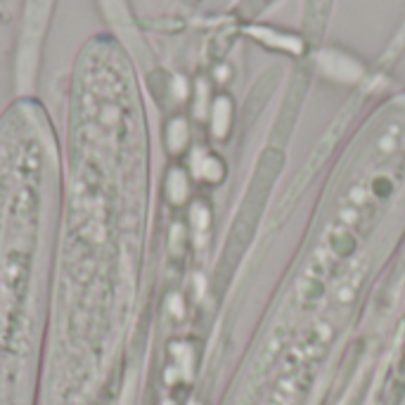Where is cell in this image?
<instances>
[{
	"label": "cell",
	"instance_id": "cell-1",
	"mask_svg": "<svg viewBox=\"0 0 405 405\" xmlns=\"http://www.w3.org/2000/svg\"><path fill=\"white\" fill-rule=\"evenodd\" d=\"M403 370H405V356H403Z\"/></svg>",
	"mask_w": 405,
	"mask_h": 405
}]
</instances>
